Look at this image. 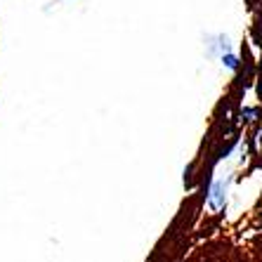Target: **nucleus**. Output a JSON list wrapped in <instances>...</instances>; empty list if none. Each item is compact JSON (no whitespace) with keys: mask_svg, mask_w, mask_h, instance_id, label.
<instances>
[]
</instances>
